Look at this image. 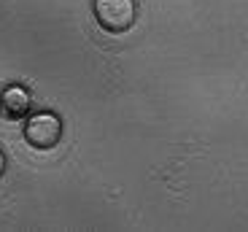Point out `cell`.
I'll return each mask as SVG.
<instances>
[{"instance_id":"obj_1","label":"cell","mask_w":248,"mask_h":232,"mask_svg":"<svg viewBox=\"0 0 248 232\" xmlns=\"http://www.w3.org/2000/svg\"><path fill=\"white\" fill-rule=\"evenodd\" d=\"M94 16L108 32H124L135 22L132 0H94Z\"/></svg>"},{"instance_id":"obj_2","label":"cell","mask_w":248,"mask_h":232,"mask_svg":"<svg viewBox=\"0 0 248 232\" xmlns=\"http://www.w3.org/2000/svg\"><path fill=\"white\" fill-rule=\"evenodd\" d=\"M62 138V124L54 113H35L30 116L25 127V140L38 151H49L60 143Z\"/></svg>"},{"instance_id":"obj_3","label":"cell","mask_w":248,"mask_h":232,"mask_svg":"<svg viewBox=\"0 0 248 232\" xmlns=\"http://www.w3.org/2000/svg\"><path fill=\"white\" fill-rule=\"evenodd\" d=\"M0 111L6 119H22L30 111V94L22 87H6L0 92Z\"/></svg>"},{"instance_id":"obj_4","label":"cell","mask_w":248,"mask_h":232,"mask_svg":"<svg viewBox=\"0 0 248 232\" xmlns=\"http://www.w3.org/2000/svg\"><path fill=\"white\" fill-rule=\"evenodd\" d=\"M3 170H6V157H3V151H0V176H3Z\"/></svg>"}]
</instances>
